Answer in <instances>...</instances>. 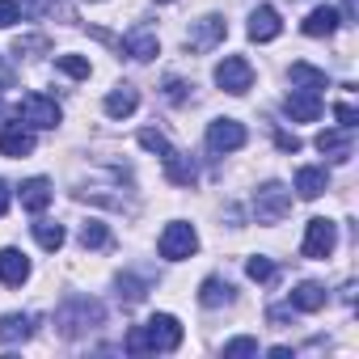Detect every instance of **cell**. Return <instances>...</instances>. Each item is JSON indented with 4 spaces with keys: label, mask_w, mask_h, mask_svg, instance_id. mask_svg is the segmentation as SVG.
<instances>
[{
    "label": "cell",
    "mask_w": 359,
    "mask_h": 359,
    "mask_svg": "<svg viewBox=\"0 0 359 359\" xmlns=\"http://www.w3.org/2000/svg\"><path fill=\"white\" fill-rule=\"evenodd\" d=\"M177 346H182V325H177V317H169V313H156L144 325H131L127 342H123L127 355H169Z\"/></svg>",
    "instance_id": "1"
},
{
    "label": "cell",
    "mask_w": 359,
    "mask_h": 359,
    "mask_svg": "<svg viewBox=\"0 0 359 359\" xmlns=\"http://www.w3.org/2000/svg\"><path fill=\"white\" fill-rule=\"evenodd\" d=\"M102 321H106V309H102L93 296H68V300L60 304V313H55V330H60L64 338H81V334L97 330Z\"/></svg>",
    "instance_id": "2"
},
{
    "label": "cell",
    "mask_w": 359,
    "mask_h": 359,
    "mask_svg": "<svg viewBox=\"0 0 359 359\" xmlns=\"http://www.w3.org/2000/svg\"><path fill=\"white\" fill-rule=\"evenodd\" d=\"M60 118H64V110H60V102H55V97H47V93H26V97H22V106H18V123L39 127V131L60 127Z\"/></svg>",
    "instance_id": "3"
},
{
    "label": "cell",
    "mask_w": 359,
    "mask_h": 359,
    "mask_svg": "<svg viewBox=\"0 0 359 359\" xmlns=\"http://www.w3.org/2000/svg\"><path fill=\"white\" fill-rule=\"evenodd\" d=\"M287 212H292V191H287L283 182H266V187L254 195V216H258V224H279Z\"/></svg>",
    "instance_id": "4"
},
{
    "label": "cell",
    "mask_w": 359,
    "mask_h": 359,
    "mask_svg": "<svg viewBox=\"0 0 359 359\" xmlns=\"http://www.w3.org/2000/svg\"><path fill=\"white\" fill-rule=\"evenodd\" d=\"M156 250H161V258H169V262H182V258H191V254L199 250V233H195L191 224H182V220H173V224H165Z\"/></svg>",
    "instance_id": "5"
},
{
    "label": "cell",
    "mask_w": 359,
    "mask_h": 359,
    "mask_svg": "<svg viewBox=\"0 0 359 359\" xmlns=\"http://www.w3.org/2000/svg\"><path fill=\"white\" fill-rule=\"evenodd\" d=\"M216 85H220L224 93H233V97L250 93V85H254V68H250V60H241V55L220 60V64H216Z\"/></svg>",
    "instance_id": "6"
},
{
    "label": "cell",
    "mask_w": 359,
    "mask_h": 359,
    "mask_svg": "<svg viewBox=\"0 0 359 359\" xmlns=\"http://www.w3.org/2000/svg\"><path fill=\"white\" fill-rule=\"evenodd\" d=\"M334 245H338V224L334 220H309V229H304V245H300V254L304 258H330L334 254Z\"/></svg>",
    "instance_id": "7"
},
{
    "label": "cell",
    "mask_w": 359,
    "mask_h": 359,
    "mask_svg": "<svg viewBox=\"0 0 359 359\" xmlns=\"http://www.w3.org/2000/svg\"><path fill=\"white\" fill-rule=\"evenodd\" d=\"M241 144H245V127L237 118H216L208 127V148L212 152H237Z\"/></svg>",
    "instance_id": "8"
},
{
    "label": "cell",
    "mask_w": 359,
    "mask_h": 359,
    "mask_svg": "<svg viewBox=\"0 0 359 359\" xmlns=\"http://www.w3.org/2000/svg\"><path fill=\"white\" fill-rule=\"evenodd\" d=\"M283 114L292 123H317L321 118V93H309V89H296L283 97Z\"/></svg>",
    "instance_id": "9"
},
{
    "label": "cell",
    "mask_w": 359,
    "mask_h": 359,
    "mask_svg": "<svg viewBox=\"0 0 359 359\" xmlns=\"http://www.w3.org/2000/svg\"><path fill=\"white\" fill-rule=\"evenodd\" d=\"M224 34H229V26H224V18H203V22H195V30L187 34V47L191 51H212L216 43H224Z\"/></svg>",
    "instance_id": "10"
},
{
    "label": "cell",
    "mask_w": 359,
    "mask_h": 359,
    "mask_svg": "<svg viewBox=\"0 0 359 359\" xmlns=\"http://www.w3.org/2000/svg\"><path fill=\"white\" fill-rule=\"evenodd\" d=\"M131 60H140V64H148L156 51H161V39H156V30H148V26H135V30H127L123 34V43H118Z\"/></svg>",
    "instance_id": "11"
},
{
    "label": "cell",
    "mask_w": 359,
    "mask_h": 359,
    "mask_svg": "<svg viewBox=\"0 0 359 359\" xmlns=\"http://www.w3.org/2000/svg\"><path fill=\"white\" fill-rule=\"evenodd\" d=\"M30 279V258L22 254V250H0V283L5 287H22Z\"/></svg>",
    "instance_id": "12"
},
{
    "label": "cell",
    "mask_w": 359,
    "mask_h": 359,
    "mask_svg": "<svg viewBox=\"0 0 359 359\" xmlns=\"http://www.w3.org/2000/svg\"><path fill=\"white\" fill-rule=\"evenodd\" d=\"M34 152V131L22 123H5L0 131V156H30Z\"/></svg>",
    "instance_id": "13"
},
{
    "label": "cell",
    "mask_w": 359,
    "mask_h": 359,
    "mask_svg": "<svg viewBox=\"0 0 359 359\" xmlns=\"http://www.w3.org/2000/svg\"><path fill=\"white\" fill-rule=\"evenodd\" d=\"M279 34H283L279 9H271V5H258V9L250 13V39H254V43H271V39H279Z\"/></svg>",
    "instance_id": "14"
},
{
    "label": "cell",
    "mask_w": 359,
    "mask_h": 359,
    "mask_svg": "<svg viewBox=\"0 0 359 359\" xmlns=\"http://www.w3.org/2000/svg\"><path fill=\"white\" fill-rule=\"evenodd\" d=\"M317 152L342 165V161H351V152H355V135H351L346 127H338V131H321V135H317Z\"/></svg>",
    "instance_id": "15"
},
{
    "label": "cell",
    "mask_w": 359,
    "mask_h": 359,
    "mask_svg": "<svg viewBox=\"0 0 359 359\" xmlns=\"http://www.w3.org/2000/svg\"><path fill=\"white\" fill-rule=\"evenodd\" d=\"M165 173H169V182L173 187H195V177H199V169H195V161L187 156V152H177V148H169L165 156Z\"/></svg>",
    "instance_id": "16"
},
{
    "label": "cell",
    "mask_w": 359,
    "mask_h": 359,
    "mask_svg": "<svg viewBox=\"0 0 359 359\" xmlns=\"http://www.w3.org/2000/svg\"><path fill=\"white\" fill-rule=\"evenodd\" d=\"M338 26H342L338 9H330V5H317V9H313V13L304 18V26H300V30H304L309 39H330V34H334Z\"/></svg>",
    "instance_id": "17"
},
{
    "label": "cell",
    "mask_w": 359,
    "mask_h": 359,
    "mask_svg": "<svg viewBox=\"0 0 359 359\" xmlns=\"http://www.w3.org/2000/svg\"><path fill=\"white\" fill-rule=\"evenodd\" d=\"M51 182H47V177H30V182H22V208L26 212H47V203H51Z\"/></svg>",
    "instance_id": "18"
},
{
    "label": "cell",
    "mask_w": 359,
    "mask_h": 359,
    "mask_svg": "<svg viewBox=\"0 0 359 359\" xmlns=\"http://www.w3.org/2000/svg\"><path fill=\"white\" fill-rule=\"evenodd\" d=\"M325 187H330V173L317 169V165H304V169L296 173V191H300V199H321Z\"/></svg>",
    "instance_id": "19"
},
{
    "label": "cell",
    "mask_w": 359,
    "mask_h": 359,
    "mask_svg": "<svg viewBox=\"0 0 359 359\" xmlns=\"http://www.w3.org/2000/svg\"><path fill=\"white\" fill-rule=\"evenodd\" d=\"M135 106H140L135 85H118V89L106 93V114H110V118H127V114H135Z\"/></svg>",
    "instance_id": "20"
},
{
    "label": "cell",
    "mask_w": 359,
    "mask_h": 359,
    "mask_svg": "<svg viewBox=\"0 0 359 359\" xmlns=\"http://www.w3.org/2000/svg\"><path fill=\"white\" fill-rule=\"evenodd\" d=\"M296 313H317V309H325V287L321 283H313V279H304L296 292H292V300H287Z\"/></svg>",
    "instance_id": "21"
},
{
    "label": "cell",
    "mask_w": 359,
    "mask_h": 359,
    "mask_svg": "<svg viewBox=\"0 0 359 359\" xmlns=\"http://www.w3.org/2000/svg\"><path fill=\"white\" fill-rule=\"evenodd\" d=\"M34 334V317L30 313H9L0 317V342H26Z\"/></svg>",
    "instance_id": "22"
},
{
    "label": "cell",
    "mask_w": 359,
    "mask_h": 359,
    "mask_svg": "<svg viewBox=\"0 0 359 359\" xmlns=\"http://www.w3.org/2000/svg\"><path fill=\"white\" fill-rule=\"evenodd\" d=\"M199 304H203V309H220V304H233V283H224L220 275L203 279V287H199Z\"/></svg>",
    "instance_id": "23"
},
{
    "label": "cell",
    "mask_w": 359,
    "mask_h": 359,
    "mask_svg": "<svg viewBox=\"0 0 359 359\" xmlns=\"http://www.w3.org/2000/svg\"><path fill=\"white\" fill-rule=\"evenodd\" d=\"M292 81H296V85H304L309 93L330 89V76H325L321 68H313V64H292Z\"/></svg>",
    "instance_id": "24"
},
{
    "label": "cell",
    "mask_w": 359,
    "mask_h": 359,
    "mask_svg": "<svg viewBox=\"0 0 359 359\" xmlns=\"http://www.w3.org/2000/svg\"><path fill=\"white\" fill-rule=\"evenodd\" d=\"M81 245H85V250H102V245H110V229H106L102 220H85V224H81Z\"/></svg>",
    "instance_id": "25"
},
{
    "label": "cell",
    "mask_w": 359,
    "mask_h": 359,
    "mask_svg": "<svg viewBox=\"0 0 359 359\" xmlns=\"http://www.w3.org/2000/svg\"><path fill=\"white\" fill-rule=\"evenodd\" d=\"M34 237H39V245H43V250H51V254H55V250L64 245V224L39 220V224H34Z\"/></svg>",
    "instance_id": "26"
},
{
    "label": "cell",
    "mask_w": 359,
    "mask_h": 359,
    "mask_svg": "<svg viewBox=\"0 0 359 359\" xmlns=\"http://www.w3.org/2000/svg\"><path fill=\"white\" fill-rule=\"evenodd\" d=\"M245 275H250L254 283H271V279H275V262H271V258H258V254H254V258L245 262Z\"/></svg>",
    "instance_id": "27"
},
{
    "label": "cell",
    "mask_w": 359,
    "mask_h": 359,
    "mask_svg": "<svg viewBox=\"0 0 359 359\" xmlns=\"http://www.w3.org/2000/svg\"><path fill=\"white\" fill-rule=\"evenodd\" d=\"M55 68H60L64 76H76V81H85V76H89V60H81V55H60V60H55Z\"/></svg>",
    "instance_id": "28"
},
{
    "label": "cell",
    "mask_w": 359,
    "mask_h": 359,
    "mask_svg": "<svg viewBox=\"0 0 359 359\" xmlns=\"http://www.w3.org/2000/svg\"><path fill=\"white\" fill-rule=\"evenodd\" d=\"M118 296H123L127 304H135V300H144V296H148V283H140L135 275H123V279H118Z\"/></svg>",
    "instance_id": "29"
},
{
    "label": "cell",
    "mask_w": 359,
    "mask_h": 359,
    "mask_svg": "<svg viewBox=\"0 0 359 359\" xmlns=\"http://www.w3.org/2000/svg\"><path fill=\"white\" fill-rule=\"evenodd\" d=\"M140 144H144L148 152H156V156H165V152H169V140H165L161 131H152V127H148V131H140Z\"/></svg>",
    "instance_id": "30"
},
{
    "label": "cell",
    "mask_w": 359,
    "mask_h": 359,
    "mask_svg": "<svg viewBox=\"0 0 359 359\" xmlns=\"http://www.w3.org/2000/svg\"><path fill=\"white\" fill-rule=\"evenodd\" d=\"M187 89H191V85H187V81H177V76H169V81H165V97H169L173 106H182V102L191 97Z\"/></svg>",
    "instance_id": "31"
},
{
    "label": "cell",
    "mask_w": 359,
    "mask_h": 359,
    "mask_svg": "<svg viewBox=\"0 0 359 359\" xmlns=\"http://www.w3.org/2000/svg\"><path fill=\"white\" fill-rule=\"evenodd\" d=\"M47 47H51V43H47L43 34H34V39H18V43H13V55L22 60V55H30V51H47Z\"/></svg>",
    "instance_id": "32"
},
{
    "label": "cell",
    "mask_w": 359,
    "mask_h": 359,
    "mask_svg": "<svg viewBox=\"0 0 359 359\" xmlns=\"http://www.w3.org/2000/svg\"><path fill=\"white\" fill-rule=\"evenodd\" d=\"M334 118H338V127L355 131V123H359V110H355L351 102H338V106H334Z\"/></svg>",
    "instance_id": "33"
},
{
    "label": "cell",
    "mask_w": 359,
    "mask_h": 359,
    "mask_svg": "<svg viewBox=\"0 0 359 359\" xmlns=\"http://www.w3.org/2000/svg\"><path fill=\"white\" fill-rule=\"evenodd\" d=\"M13 22H22V5L18 0H0V30H9Z\"/></svg>",
    "instance_id": "34"
},
{
    "label": "cell",
    "mask_w": 359,
    "mask_h": 359,
    "mask_svg": "<svg viewBox=\"0 0 359 359\" xmlns=\"http://www.w3.org/2000/svg\"><path fill=\"white\" fill-rule=\"evenodd\" d=\"M224 355H258V342L254 338H233V342H224Z\"/></svg>",
    "instance_id": "35"
},
{
    "label": "cell",
    "mask_w": 359,
    "mask_h": 359,
    "mask_svg": "<svg viewBox=\"0 0 359 359\" xmlns=\"http://www.w3.org/2000/svg\"><path fill=\"white\" fill-rule=\"evenodd\" d=\"M51 5H55V0H22V13H30V18H43Z\"/></svg>",
    "instance_id": "36"
},
{
    "label": "cell",
    "mask_w": 359,
    "mask_h": 359,
    "mask_svg": "<svg viewBox=\"0 0 359 359\" xmlns=\"http://www.w3.org/2000/svg\"><path fill=\"white\" fill-rule=\"evenodd\" d=\"M275 144H279L283 152H300V140H296V135H287V131H279V135H275Z\"/></svg>",
    "instance_id": "37"
},
{
    "label": "cell",
    "mask_w": 359,
    "mask_h": 359,
    "mask_svg": "<svg viewBox=\"0 0 359 359\" xmlns=\"http://www.w3.org/2000/svg\"><path fill=\"white\" fill-rule=\"evenodd\" d=\"M342 18H346V22L359 18V0H342Z\"/></svg>",
    "instance_id": "38"
},
{
    "label": "cell",
    "mask_w": 359,
    "mask_h": 359,
    "mask_svg": "<svg viewBox=\"0 0 359 359\" xmlns=\"http://www.w3.org/2000/svg\"><path fill=\"white\" fill-rule=\"evenodd\" d=\"M5 212H9V187L0 182V216H5Z\"/></svg>",
    "instance_id": "39"
},
{
    "label": "cell",
    "mask_w": 359,
    "mask_h": 359,
    "mask_svg": "<svg viewBox=\"0 0 359 359\" xmlns=\"http://www.w3.org/2000/svg\"><path fill=\"white\" fill-rule=\"evenodd\" d=\"M156 5H169V0H156Z\"/></svg>",
    "instance_id": "40"
},
{
    "label": "cell",
    "mask_w": 359,
    "mask_h": 359,
    "mask_svg": "<svg viewBox=\"0 0 359 359\" xmlns=\"http://www.w3.org/2000/svg\"><path fill=\"white\" fill-rule=\"evenodd\" d=\"M0 89H5V81H0Z\"/></svg>",
    "instance_id": "41"
}]
</instances>
